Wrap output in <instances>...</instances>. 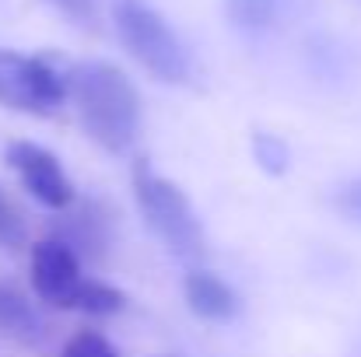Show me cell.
Wrapping results in <instances>:
<instances>
[{"label": "cell", "instance_id": "cell-1", "mask_svg": "<svg viewBox=\"0 0 361 357\" xmlns=\"http://www.w3.org/2000/svg\"><path fill=\"white\" fill-rule=\"evenodd\" d=\"M71 99L78 106V116L85 123L88 137L102 144L106 151L123 154L140 130V95L137 84L123 74L116 63L92 60L67 70Z\"/></svg>", "mask_w": 361, "mask_h": 357}, {"label": "cell", "instance_id": "cell-15", "mask_svg": "<svg viewBox=\"0 0 361 357\" xmlns=\"http://www.w3.org/2000/svg\"><path fill=\"white\" fill-rule=\"evenodd\" d=\"M337 203H341V211H348L351 218L361 221V182H351V186L337 196Z\"/></svg>", "mask_w": 361, "mask_h": 357}, {"label": "cell", "instance_id": "cell-11", "mask_svg": "<svg viewBox=\"0 0 361 357\" xmlns=\"http://www.w3.org/2000/svg\"><path fill=\"white\" fill-rule=\"evenodd\" d=\"M228 18L245 32H263L277 18V0H225Z\"/></svg>", "mask_w": 361, "mask_h": 357}, {"label": "cell", "instance_id": "cell-4", "mask_svg": "<svg viewBox=\"0 0 361 357\" xmlns=\"http://www.w3.org/2000/svg\"><path fill=\"white\" fill-rule=\"evenodd\" d=\"M71 99V81L49 56L0 49V106L28 116H53Z\"/></svg>", "mask_w": 361, "mask_h": 357}, {"label": "cell", "instance_id": "cell-9", "mask_svg": "<svg viewBox=\"0 0 361 357\" xmlns=\"http://www.w3.org/2000/svg\"><path fill=\"white\" fill-rule=\"evenodd\" d=\"M0 333L18 344H35L42 333V322H39L32 301L14 284H0Z\"/></svg>", "mask_w": 361, "mask_h": 357}, {"label": "cell", "instance_id": "cell-10", "mask_svg": "<svg viewBox=\"0 0 361 357\" xmlns=\"http://www.w3.org/2000/svg\"><path fill=\"white\" fill-rule=\"evenodd\" d=\"M71 308H74V312H88V315H116V312L126 308V294H123L120 287L106 284V280H92V277H88V280L78 287Z\"/></svg>", "mask_w": 361, "mask_h": 357}, {"label": "cell", "instance_id": "cell-5", "mask_svg": "<svg viewBox=\"0 0 361 357\" xmlns=\"http://www.w3.org/2000/svg\"><path fill=\"white\" fill-rule=\"evenodd\" d=\"M7 165L18 172L21 186L49 211H67L74 207V182L67 175V168L60 165V158L53 151H46L35 140H11L7 144Z\"/></svg>", "mask_w": 361, "mask_h": 357}, {"label": "cell", "instance_id": "cell-13", "mask_svg": "<svg viewBox=\"0 0 361 357\" xmlns=\"http://www.w3.org/2000/svg\"><path fill=\"white\" fill-rule=\"evenodd\" d=\"M63 357H120V351H116L99 330H78V333L67 340Z\"/></svg>", "mask_w": 361, "mask_h": 357}, {"label": "cell", "instance_id": "cell-8", "mask_svg": "<svg viewBox=\"0 0 361 357\" xmlns=\"http://www.w3.org/2000/svg\"><path fill=\"white\" fill-rule=\"evenodd\" d=\"M183 294L190 312L204 322H232L242 308L239 291L211 270H190L183 280Z\"/></svg>", "mask_w": 361, "mask_h": 357}, {"label": "cell", "instance_id": "cell-7", "mask_svg": "<svg viewBox=\"0 0 361 357\" xmlns=\"http://www.w3.org/2000/svg\"><path fill=\"white\" fill-rule=\"evenodd\" d=\"M53 238L63 242L81 263H102L113 245V214L102 200H85L78 207L60 211Z\"/></svg>", "mask_w": 361, "mask_h": 357}, {"label": "cell", "instance_id": "cell-12", "mask_svg": "<svg viewBox=\"0 0 361 357\" xmlns=\"http://www.w3.org/2000/svg\"><path fill=\"white\" fill-rule=\"evenodd\" d=\"M28 242V221L21 207L11 200V193L0 186V245L4 249H21Z\"/></svg>", "mask_w": 361, "mask_h": 357}, {"label": "cell", "instance_id": "cell-14", "mask_svg": "<svg viewBox=\"0 0 361 357\" xmlns=\"http://www.w3.org/2000/svg\"><path fill=\"white\" fill-rule=\"evenodd\" d=\"M49 4L78 25H95V18H99V0H49Z\"/></svg>", "mask_w": 361, "mask_h": 357}, {"label": "cell", "instance_id": "cell-6", "mask_svg": "<svg viewBox=\"0 0 361 357\" xmlns=\"http://www.w3.org/2000/svg\"><path fill=\"white\" fill-rule=\"evenodd\" d=\"M85 284L81 277V259L56 238H42L32 245V287L39 301L53 308H71L78 287Z\"/></svg>", "mask_w": 361, "mask_h": 357}, {"label": "cell", "instance_id": "cell-2", "mask_svg": "<svg viewBox=\"0 0 361 357\" xmlns=\"http://www.w3.org/2000/svg\"><path fill=\"white\" fill-rule=\"evenodd\" d=\"M130 182H133V200L147 221V228L161 238V245L179 256V259H200L207 252V238H204V228L186 200V193L158 175L147 161H137L133 172H130Z\"/></svg>", "mask_w": 361, "mask_h": 357}, {"label": "cell", "instance_id": "cell-3", "mask_svg": "<svg viewBox=\"0 0 361 357\" xmlns=\"http://www.w3.org/2000/svg\"><path fill=\"white\" fill-rule=\"evenodd\" d=\"M113 21L120 32L123 49L158 81L186 84L190 81V53L172 25L147 4V0H116Z\"/></svg>", "mask_w": 361, "mask_h": 357}]
</instances>
